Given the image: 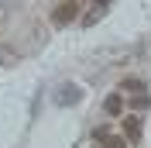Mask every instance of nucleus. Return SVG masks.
I'll list each match as a JSON object with an SVG mask.
<instances>
[{
	"mask_svg": "<svg viewBox=\"0 0 151 148\" xmlns=\"http://www.w3.org/2000/svg\"><path fill=\"white\" fill-rule=\"evenodd\" d=\"M76 14H79V4L76 0H65V4H58L55 10H52V24L55 28H65V24H72Z\"/></svg>",
	"mask_w": 151,
	"mask_h": 148,
	"instance_id": "1",
	"label": "nucleus"
},
{
	"mask_svg": "<svg viewBox=\"0 0 151 148\" xmlns=\"http://www.w3.org/2000/svg\"><path fill=\"white\" fill-rule=\"evenodd\" d=\"M93 138L100 141V148H127L120 134H113V131H106V128H96V134H93Z\"/></svg>",
	"mask_w": 151,
	"mask_h": 148,
	"instance_id": "2",
	"label": "nucleus"
},
{
	"mask_svg": "<svg viewBox=\"0 0 151 148\" xmlns=\"http://www.w3.org/2000/svg\"><path fill=\"white\" fill-rule=\"evenodd\" d=\"M124 134H127V141H141V120L127 117V120H124Z\"/></svg>",
	"mask_w": 151,
	"mask_h": 148,
	"instance_id": "3",
	"label": "nucleus"
},
{
	"mask_svg": "<svg viewBox=\"0 0 151 148\" xmlns=\"http://www.w3.org/2000/svg\"><path fill=\"white\" fill-rule=\"evenodd\" d=\"M103 110L110 114V117H117V114L124 110V100H120V96H106V100H103Z\"/></svg>",
	"mask_w": 151,
	"mask_h": 148,
	"instance_id": "4",
	"label": "nucleus"
},
{
	"mask_svg": "<svg viewBox=\"0 0 151 148\" xmlns=\"http://www.w3.org/2000/svg\"><path fill=\"white\" fill-rule=\"evenodd\" d=\"M55 100L58 103H72V100H79V90H65V93H58Z\"/></svg>",
	"mask_w": 151,
	"mask_h": 148,
	"instance_id": "5",
	"label": "nucleus"
},
{
	"mask_svg": "<svg viewBox=\"0 0 151 148\" xmlns=\"http://www.w3.org/2000/svg\"><path fill=\"white\" fill-rule=\"evenodd\" d=\"M124 90H131V93H141V90H144V83H141V79H124Z\"/></svg>",
	"mask_w": 151,
	"mask_h": 148,
	"instance_id": "6",
	"label": "nucleus"
},
{
	"mask_svg": "<svg viewBox=\"0 0 151 148\" xmlns=\"http://www.w3.org/2000/svg\"><path fill=\"white\" fill-rule=\"evenodd\" d=\"M93 4H100V7H106V0H93Z\"/></svg>",
	"mask_w": 151,
	"mask_h": 148,
	"instance_id": "7",
	"label": "nucleus"
}]
</instances>
